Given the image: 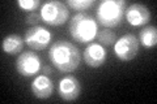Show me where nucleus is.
Here are the masks:
<instances>
[{"instance_id": "1a4fd4ad", "label": "nucleus", "mask_w": 157, "mask_h": 104, "mask_svg": "<svg viewBox=\"0 0 157 104\" xmlns=\"http://www.w3.org/2000/svg\"><path fill=\"white\" fill-rule=\"evenodd\" d=\"M126 18L130 25L132 26H141L149 22L151 20V12L144 4H131L128 8H126Z\"/></svg>"}, {"instance_id": "dca6fc26", "label": "nucleus", "mask_w": 157, "mask_h": 104, "mask_svg": "<svg viewBox=\"0 0 157 104\" xmlns=\"http://www.w3.org/2000/svg\"><path fill=\"white\" fill-rule=\"evenodd\" d=\"M17 4L22 11L33 12L41 5V0H18Z\"/></svg>"}, {"instance_id": "6e6552de", "label": "nucleus", "mask_w": 157, "mask_h": 104, "mask_svg": "<svg viewBox=\"0 0 157 104\" xmlns=\"http://www.w3.org/2000/svg\"><path fill=\"white\" fill-rule=\"evenodd\" d=\"M59 96L66 102H72L80 96L81 85L75 76H67L59 82Z\"/></svg>"}, {"instance_id": "20e7f679", "label": "nucleus", "mask_w": 157, "mask_h": 104, "mask_svg": "<svg viewBox=\"0 0 157 104\" xmlns=\"http://www.w3.org/2000/svg\"><path fill=\"white\" fill-rule=\"evenodd\" d=\"M68 16H70V11H68L66 3L58 2V0L47 2L46 4H43L41 9L42 21L51 26L64 25L68 20Z\"/></svg>"}, {"instance_id": "0eeeda50", "label": "nucleus", "mask_w": 157, "mask_h": 104, "mask_svg": "<svg viewBox=\"0 0 157 104\" xmlns=\"http://www.w3.org/2000/svg\"><path fill=\"white\" fill-rule=\"evenodd\" d=\"M41 69V59L36 52L26 51L17 57L16 70L22 77H32Z\"/></svg>"}, {"instance_id": "7ed1b4c3", "label": "nucleus", "mask_w": 157, "mask_h": 104, "mask_svg": "<svg viewBox=\"0 0 157 104\" xmlns=\"http://www.w3.org/2000/svg\"><path fill=\"white\" fill-rule=\"evenodd\" d=\"M126 5L124 0H104L97 8V21L106 29L118 26L123 20Z\"/></svg>"}, {"instance_id": "f3484780", "label": "nucleus", "mask_w": 157, "mask_h": 104, "mask_svg": "<svg viewBox=\"0 0 157 104\" xmlns=\"http://www.w3.org/2000/svg\"><path fill=\"white\" fill-rule=\"evenodd\" d=\"M42 20L41 17V13H37V12H32L29 16L26 17L25 20V22L29 23V25H33V26H37V23L39 22Z\"/></svg>"}, {"instance_id": "2eb2a0df", "label": "nucleus", "mask_w": 157, "mask_h": 104, "mask_svg": "<svg viewBox=\"0 0 157 104\" xmlns=\"http://www.w3.org/2000/svg\"><path fill=\"white\" fill-rule=\"evenodd\" d=\"M96 4L94 0H67L66 5L72 8L73 11H85Z\"/></svg>"}, {"instance_id": "f8f14e48", "label": "nucleus", "mask_w": 157, "mask_h": 104, "mask_svg": "<svg viewBox=\"0 0 157 104\" xmlns=\"http://www.w3.org/2000/svg\"><path fill=\"white\" fill-rule=\"evenodd\" d=\"M24 43H25V41L20 35H17V34H9L8 37L3 39L2 48L7 55H11V56L18 55L24 48Z\"/></svg>"}, {"instance_id": "423d86ee", "label": "nucleus", "mask_w": 157, "mask_h": 104, "mask_svg": "<svg viewBox=\"0 0 157 104\" xmlns=\"http://www.w3.org/2000/svg\"><path fill=\"white\" fill-rule=\"evenodd\" d=\"M26 46L36 51H43L51 42V33L43 26H32L25 31L24 37Z\"/></svg>"}, {"instance_id": "9d476101", "label": "nucleus", "mask_w": 157, "mask_h": 104, "mask_svg": "<svg viewBox=\"0 0 157 104\" xmlns=\"http://www.w3.org/2000/svg\"><path fill=\"white\" fill-rule=\"evenodd\" d=\"M107 52L100 43H89L84 49V61L90 68H100L106 61Z\"/></svg>"}, {"instance_id": "4468645a", "label": "nucleus", "mask_w": 157, "mask_h": 104, "mask_svg": "<svg viewBox=\"0 0 157 104\" xmlns=\"http://www.w3.org/2000/svg\"><path fill=\"white\" fill-rule=\"evenodd\" d=\"M96 38L98 39L101 46H111L117 42V35L114 31H111L110 29H102V30L97 31Z\"/></svg>"}, {"instance_id": "f257e3e1", "label": "nucleus", "mask_w": 157, "mask_h": 104, "mask_svg": "<svg viewBox=\"0 0 157 104\" xmlns=\"http://www.w3.org/2000/svg\"><path fill=\"white\" fill-rule=\"evenodd\" d=\"M50 63L62 73H71L80 65L81 55L77 47L71 42L58 41L48 49Z\"/></svg>"}, {"instance_id": "f03ea898", "label": "nucleus", "mask_w": 157, "mask_h": 104, "mask_svg": "<svg viewBox=\"0 0 157 104\" xmlns=\"http://www.w3.org/2000/svg\"><path fill=\"white\" fill-rule=\"evenodd\" d=\"M98 31L97 21L88 13H76L70 21V33L73 41L89 43L96 38Z\"/></svg>"}, {"instance_id": "ddd939ff", "label": "nucleus", "mask_w": 157, "mask_h": 104, "mask_svg": "<svg viewBox=\"0 0 157 104\" xmlns=\"http://www.w3.org/2000/svg\"><path fill=\"white\" fill-rule=\"evenodd\" d=\"M139 43H141L145 48H152L157 44V29L156 26H145L141 29L139 34Z\"/></svg>"}, {"instance_id": "a211bd4d", "label": "nucleus", "mask_w": 157, "mask_h": 104, "mask_svg": "<svg viewBox=\"0 0 157 104\" xmlns=\"http://www.w3.org/2000/svg\"><path fill=\"white\" fill-rule=\"evenodd\" d=\"M43 72L47 73V74H50V73H51V69L48 68V66H45V68H43Z\"/></svg>"}, {"instance_id": "9b49d317", "label": "nucleus", "mask_w": 157, "mask_h": 104, "mask_svg": "<svg viewBox=\"0 0 157 104\" xmlns=\"http://www.w3.org/2000/svg\"><path fill=\"white\" fill-rule=\"evenodd\" d=\"M54 83L45 74L37 76L32 82V92L37 99H47L52 95Z\"/></svg>"}, {"instance_id": "39448f33", "label": "nucleus", "mask_w": 157, "mask_h": 104, "mask_svg": "<svg viewBox=\"0 0 157 104\" xmlns=\"http://www.w3.org/2000/svg\"><path fill=\"white\" fill-rule=\"evenodd\" d=\"M139 39L134 34H126L121 39H118L114 44V52L117 57L122 61H131L135 59L139 52Z\"/></svg>"}]
</instances>
